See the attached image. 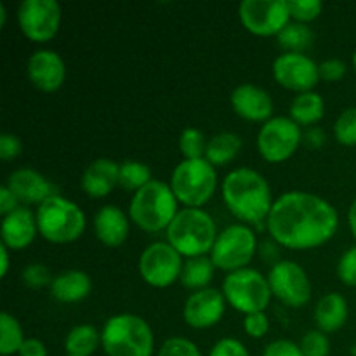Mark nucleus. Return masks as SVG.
I'll return each mask as SVG.
<instances>
[{
  "label": "nucleus",
  "mask_w": 356,
  "mask_h": 356,
  "mask_svg": "<svg viewBox=\"0 0 356 356\" xmlns=\"http://www.w3.org/2000/svg\"><path fill=\"white\" fill-rule=\"evenodd\" d=\"M271 240L291 250H312L325 245L339 229V214L316 193L292 190L275 200L266 219Z\"/></svg>",
  "instance_id": "nucleus-1"
},
{
  "label": "nucleus",
  "mask_w": 356,
  "mask_h": 356,
  "mask_svg": "<svg viewBox=\"0 0 356 356\" xmlns=\"http://www.w3.org/2000/svg\"><path fill=\"white\" fill-rule=\"evenodd\" d=\"M221 193L226 209L249 226L266 222L275 204L268 179L250 167L229 170L222 179Z\"/></svg>",
  "instance_id": "nucleus-2"
},
{
  "label": "nucleus",
  "mask_w": 356,
  "mask_h": 356,
  "mask_svg": "<svg viewBox=\"0 0 356 356\" xmlns=\"http://www.w3.org/2000/svg\"><path fill=\"white\" fill-rule=\"evenodd\" d=\"M179 212V202L169 183L160 179L149 181L136 191L129 204V218L146 233L163 232Z\"/></svg>",
  "instance_id": "nucleus-3"
},
{
  "label": "nucleus",
  "mask_w": 356,
  "mask_h": 356,
  "mask_svg": "<svg viewBox=\"0 0 356 356\" xmlns=\"http://www.w3.org/2000/svg\"><path fill=\"white\" fill-rule=\"evenodd\" d=\"M101 348L106 356H153L155 336L143 316L118 313L101 329Z\"/></svg>",
  "instance_id": "nucleus-4"
},
{
  "label": "nucleus",
  "mask_w": 356,
  "mask_h": 356,
  "mask_svg": "<svg viewBox=\"0 0 356 356\" xmlns=\"http://www.w3.org/2000/svg\"><path fill=\"white\" fill-rule=\"evenodd\" d=\"M214 218L204 209H179L167 228V242L183 257L209 256L218 238Z\"/></svg>",
  "instance_id": "nucleus-5"
},
{
  "label": "nucleus",
  "mask_w": 356,
  "mask_h": 356,
  "mask_svg": "<svg viewBox=\"0 0 356 356\" xmlns=\"http://www.w3.org/2000/svg\"><path fill=\"white\" fill-rule=\"evenodd\" d=\"M38 235L51 243H72L83 235L87 226L86 214L73 200L54 195L35 211Z\"/></svg>",
  "instance_id": "nucleus-6"
},
{
  "label": "nucleus",
  "mask_w": 356,
  "mask_h": 356,
  "mask_svg": "<svg viewBox=\"0 0 356 356\" xmlns=\"http://www.w3.org/2000/svg\"><path fill=\"white\" fill-rule=\"evenodd\" d=\"M169 184L181 205L202 209L218 190V170L207 159H184L174 167Z\"/></svg>",
  "instance_id": "nucleus-7"
},
{
  "label": "nucleus",
  "mask_w": 356,
  "mask_h": 356,
  "mask_svg": "<svg viewBox=\"0 0 356 356\" xmlns=\"http://www.w3.org/2000/svg\"><path fill=\"white\" fill-rule=\"evenodd\" d=\"M221 292L228 306L243 313V316L264 312L273 298L268 277L250 266L226 273Z\"/></svg>",
  "instance_id": "nucleus-8"
},
{
  "label": "nucleus",
  "mask_w": 356,
  "mask_h": 356,
  "mask_svg": "<svg viewBox=\"0 0 356 356\" xmlns=\"http://www.w3.org/2000/svg\"><path fill=\"white\" fill-rule=\"evenodd\" d=\"M257 249H259V243H257V235L252 226L235 222L218 233V238L209 257L214 263L216 270L233 273V271L249 268L250 261L257 254Z\"/></svg>",
  "instance_id": "nucleus-9"
},
{
  "label": "nucleus",
  "mask_w": 356,
  "mask_h": 356,
  "mask_svg": "<svg viewBox=\"0 0 356 356\" xmlns=\"http://www.w3.org/2000/svg\"><path fill=\"white\" fill-rule=\"evenodd\" d=\"M301 125L291 117H273L261 125L256 138L261 159L270 163H280L291 159L302 145Z\"/></svg>",
  "instance_id": "nucleus-10"
},
{
  "label": "nucleus",
  "mask_w": 356,
  "mask_h": 356,
  "mask_svg": "<svg viewBox=\"0 0 356 356\" xmlns=\"http://www.w3.org/2000/svg\"><path fill=\"white\" fill-rule=\"evenodd\" d=\"M183 256L169 242H153L139 256L138 270L143 280L155 289L176 284L183 271Z\"/></svg>",
  "instance_id": "nucleus-11"
},
{
  "label": "nucleus",
  "mask_w": 356,
  "mask_h": 356,
  "mask_svg": "<svg viewBox=\"0 0 356 356\" xmlns=\"http://www.w3.org/2000/svg\"><path fill=\"white\" fill-rule=\"evenodd\" d=\"M268 282L273 298L289 308L299 309L312 299V282L301 264L291 259H280L268 271Z\"/></svg>",
  "instance_id": "nucleus-12"
},
{
  "label": "nucleus",
  "mask_w": 356,
  "mask_h": 356,
  "mask_svg": "<svg viewBox=\"0 0 356 356\" xmlns=\"http://www.w3.org/2000/svg\"><path fill=\"white\" fill-rule=\"evenodd\" d=\"M238 16L243 28L257 37H277L292 21L289 0H243Z\"/></svg>",
  "instance_id": "nucleus-13"
},
{
  "label": "nucleus",
  "mask_w": 356,
  "mask_h": 356,
  "mask_svg": "<svg viewBox=\"0 0 356 356\" xmlns=\"http://www.w3.org/2000/svg\"><path fill=\"white\" fill-rule=\"evenodd\" d=\"M21 33L31 42H49L61 26V6L56 0H23L17 7Z\"/></svg>",
  "instance_id": "nucleus-14"
},
{
  "label": "nucleus",
  "mask_w": 356,
  "mask_h": 356,
  "mask_svg": "<svg viewBox=\"0 0 356 356\" xmlns=\"http://www.w3.org/2000/svg\"><path fill=\"white\" fill-rule=\"evenodd\" d=\"M271 73L278 86L298 94L315 90L322 80L318 65L302 52H282L275 58Z\"/></svg>",
  "instance_id": "nucleus-15"
},
{
  "label": "nucleus",
  "mask_w": 356,
  "mask_h": 356,
  "mask_svg": "<svg viewBox=\"0 0 356 356\" xmlns=\"http://www.w3.org/2000/svg\"><path fill=\"white\" fill-rule=\"evenodd\" d=\"M226 306L228 302L221 291L214 287L202 289L188 296L183 306V318L191 329H211L221 322L226 313Z\"/></svg>",
  "instance_id": "nucleus-16"
},
{
  "label": "nucleus",
  "mask_w": 356,
  "mask_h": 356,
  "mask_svg": "<svg viewBox=\"0 0 356 356\" xmlns=\"http://www.w3.org/2000/svg\"><path fill=\"white\" fill-rule=\"evenodd\" d=\"M229 104L233 111L247 122L264 124L273 118V97L266 89L256 83L245 82L236 86L229 94Z\"/></svg>",
  "instance_id": "nucleus-17"
},
{
  "label": "nucleus",
  "mask_w": 356,
  "mask_h": 356,
  "mask_svg": "<svg viewBox=\"0 0 356 356\" xmlns=\"http://www.w3.org/2000/svg\"><path fill=\"white\" fill-rule=\"evenodd\" d=\"M26 73L30 82L42 92H56L66 79V65L52 49H38L28 58Z\"/></svg>",
  "instance_id": "nucleus-18"
},
{
  "label": "nucleus",
  "mask_w": 356,
  "mask_h": 356,
  "mask_svg": "<svg viewBox=\"0 0 356 356\" xmlns=\"http://www.w3.org/2000/svg\"><path fill=\"white\" fill-rule=\"evenodd\" d=\"M6 186L14 193V197L19 200L21 205H40L44 204L47 198L54 197L56 186L38 170L30 169V167H23V169H16L14 172L9 174L7 177Z\"/></svg>",
  "instance_id": "nucleus-19"
},
{
  "label": "nucleus",
  "mask_w": 356,
  "mask_h": 356,
  "mask_svg": "<svg viewBox=\"0 0 356 356\" xmlns=\"http://www.w3.org/2000/svg\"><path fill=\"white\" fill-rule=\"evenodd\" d=\"M37 235V216L24 205L2 218L0 236H2V245H6L9 250L26 249L33 243Z\"/></svg>",
  "instance_id": "nucleus-20"
},
{
  "label": "nucleus",
  "mask_w": 356,
  "mask_h": 356,
  "mask_svg": "<svg viewBox=\"0 0 356 356\" xmlns=\"http://www.w3.org/2000/svg\"><path fill=\"white\" fill-rule=\"evenodd\" d=\"M92 228L103 245L120 247L129 236L131 218L117 205H104L94 214Z\"/></svg>",
  "instance_id": "nucleus-21"
},
{
  "label": "nucleus",
  "mask_w": 356,
  "mask_h": 356,
  "mask_svg": "<svg viewBox=\"0 0 356 356\" xmlns=\"http://www.w3.org/2000/svg\"><path fill=\"white\" fill-rule=\"evenodd\" d=\"M120 163L111 159H96L90 162L80 177V186L90 198H104L118 186Z\"/></svg>",
  "instance_id": "nucleus-22"
},
{
  "label": "nucleus",
  "mask_w": 356,
  "mask_h": 356,
  "mask_svg": "<svg viewBox=\"0 0 356 356\" xmlns=\"http://www.w3.org/2000/svg\"><path fill=\"white\" fill-rule=\"evenodd\" d=\"M92 291V280L86 271L80 270H66L56 275L52 278V284L49 287L52 299L63 305H75L89 298Z\"/></svg>",
  "instance_id": "nucleus-23"
},
{
  "label": "nucleus",
  "mask_w": 356,
  "mask_h": 356,
  "mask_svg": "<svg viewBox=\"0 0 356 356\" xmlns=\"http://www.w3.org/2000/svg\"><path fill=\"white\" fill-rule=\"evenodd\" d=\"M350 316V306L346 298L339 292H329L322 296L313 309V320L316 329L325 334L337 332L343 329Z\"/></svg>",
  "instance_id": "nucleus-24"
},
{
  "label": "nucleus",
  "mask_w": 356,
  "mask_h": 356,
  "mask_svg": "<svg viewBox=\"0 0 356 356\" xmlns=\"http://www.w3.org/2000/svg\"><path fill=\"white\" fill-rule=\"evenodd\" d=\"M323 115H325V103L315 90L298 94L289 108V117L301 127H315Z\"/></svg>",
  "instance_id": "nucleus-25"
},
{
  "label": "nucleus",
  "mask_w": 356,
  "mask_h": 356,
  "mask_svg": "<svg viewBox=\"0 0 356 356\" xmlns=\"http://www.w3.org/2000/svg\"><path fill=\"white\" fill-rule=\"evenodd\" d=\"M242 138L235 132H218V134L209 139L205 159L214 167L228 165L229 162H233L238 156V153L242 152Z\"/></svg>",
  "instance_id": "nucleus-26"
},
{
  "label": "nucleus",
  "mask_w": 356,
  "mask_h": 356,
  "mask_svg": "<svg viewBox=\"0 0 356 356\" xmlns=\"http://www.w3.org/2000/svg\"><path fill=\"white\" fill-rule=\"evenodd\" d=\"M101 346V330L94 325H75L65 337V351L68 356H90Z\"/></svg>",
  "instance_id": "nucleus-27"
},
{
  "label": "nucleus",
  "mask_w": 356,
  "mask_h": 356,
  "mask_svg": "<svg viewBox=\"0 0 356 356\" xmlns=\"http://www.w3.org/2000/svg\"><path fill=\"white\" fill-rule=\"evenodd\" d=\"M214 271L216 266L209 256L190 257V259L184 261L179 280L183 284V287L197 292L209 287V284L214 278Z\"/></svg>",
  "instance_id": "nucleus-28"
},
{
  "label": "nucleus",
  "mask_w": 356,
  "mask_h": 356,
  "mask_svg": "<svg viewBox=\"0 0 356 356\" xmlns=\"http://www.w3.org/2000/svg\"><path fill=\"white\" fill-rule=\"evenodd\" d=\"M315 40V33L312 28L305 23L291 21L280 33L277 35L278 47L284 49V52H302L306 54V49L312 47Z\"/></svg>",
  "instance_id": "nucleus-29"
},
{
  "label": "nucleus",
  "mask_w": 356,
  "mask_h": 356,
  "mask_svg": "<svg viewBox=\"0 0 356 356\" xmlns=\"http://www.w3.org/2000/svg\"><path fill=\"white\" fill-rule=\"evenodd\" d=\"M24 339L26 337H24L19 320L7 312L0 313V355H17Z\"/></svg>",
  "instance_id": "nucleus-30"
},
{
  "label": "nucleus",
  "mask_w": 356,
  "mask_h": 356,
  "mask_svg": "<svg viewBox=\"0 0 356 356\" xmlns=\"http://www.w3.org/2000/svg\"><path fill=\"white\" fill-rule=\"evenodd\" d=\"M153 181L152 169L139 160H125L120 163L118 170V186L136 193L143 186Z\"/></svg>",
  "instance_id": "nucleus-31"
},
{
  "label": "nucleus",
  "mask_w": 356,
  "mask_h": 356,
  "mask_svg": "<svg viewBox=\"0 0 356 356\" xmlns=\"http://www.w3.org/2000/svg\"><path fill=\"white\" fill-rule=\"evenodd\" d=\"M179 152L186 160L193 159H205V152H207L209 139L202 131L195 127H186L179 134Z\"/></svg>",
  "instance_id": "nucleus-32"
},
{
  "label": "nucleus",
  "mask_w": 356,
  "mask_h": 356,
  "mask_svg": "<svg viewBox=\"0 0 356 356\" xmlns=\"http://www.w3.org/2000/svg\"><path fill=\"white\" fill-rule=\"evenodd\" d=\"M334 136L339 145L356 146V106L341 111L334 122Z\"/></svg>",
  "instance_id": "nucleus-33"
},
{
  "label": "nucleus",
  "mask_w": 356,
  "mask_h": 356,
  "mask_svg": "<svg viewBox=\"0 0 356 356\" xmlns=\"http://www.w3.org/2000/svg\"><path fill=\"white\" fill-rule=\"evenodd\" d=\"M292 21L298 23H312L322 14L323 3L320 0H289Z\"/></svg>",
  "instance_id": "nucleus-34"
},
{
  "label": "nucleus",
  "mask_w": 356,
  "mask_h": 356,
  "mask_svg": "<svg viewBox=\"0 0 356 356\" xmlns=\"http://www.w3.org/2000/svg\"><path fill=\"white\" fill-rule=\"evenodd\" d=\"M299 346H301V351L305 356H329L330 353L329 337H327L325 332L318 329L308 330L302 336Z\"/></svg>",
  "instance_id": "nucleus-35"
},
{
  "label": "nucleus",
  "mask_w": 356,
  "mask_h": 356,
  "mask_svg": "<svg viewBox=\"0 0 356 356\" xmlns=\"http://www.w3.org/2000/svg\"><path fill=\"white\" fill-rule=\"evenodd\" d=\"M156 356H202L197 344L191 339L181 336H172L162 343Z\"/></svg>",
  "instance_id": "nucleus-36"
},
{
  "label": "nucleus",
  "mask_w": 356,
  "mask_h": 356,
  "mask_svg": "<svg viewBox=\"0 0 356 356\" xmlns=\"http://www.w3.org/2000/svg\"><path fill=\"white\" fill-rule=\"evenodd\" d=\"M52 278L54 277L51 275L49 268L42 263H31L24 266L23 271H21V280L30 289L51 287Z\"/></svg>",
  "instance_id": "nucleus-37"
},
{
  "label": "nucleus",
  "mask_w": 356,
  "mask_h": 356,
  "mask_svg": "<svg viewBox=\"0 0 356 356\" xmlns=\"http://www.w3.org/2000/svg\"><path fill=\"white\" fill-rule=\"evenodd\" d=\"M337 277L348 287H356V245L350 247L337 261Z\"/></svg>",
  "instance_id": "nucleus-38"
},
{
  "label": "nucleus",
  "mask_w": 356,
  "mask_h": 356,
  "mask_svg": "<svg viewBox=\"0 0 356 356\" xmlns=\"http://www.w3.org/2000/svg\"><path fill=\"white\" fill-rule=\"evenodd\" d=\"M270 330V318L266 313H250V315L243 316V332L252 339H261L264 337Z\"/></svg>",
  "instance_id": "nucleus-39"
},
{
  "label": "nucleus",
  "mask_w": 356,
  "mask_h": 356,
  "mask_svg": "<svg viewBox=\"0 0 356 356\" xmlns=\"http://www.w3.org/2000/svg\"><path fill=\"white\" fill-rule=\"evenodd\" d=\"M209 356H250V353L242 341L235 337H222L212 346Z\"/></svg>",
  "instance_id": "nucleus-40"
},
{
  "label": "nucleus",
  "mask_w": 356,
  "mask_h": 356,
  "mask_svg": "<svg viewBox=\"0 0 356 356\" xmlns=\"http://www.w3.org/2000/svg\"><path fill=\"white\" fill-rule=\"evenodd\" d=\"M320 68V79L325 82H339L344 79L348 72V66L343 59L339 58H329L318 65Z\"/></svg>",
  "instance_id": "nucleus-41"
},
{
  "label": "nucleus",
  "mask_w": 356,
  "mask_h": 356,
  "mask_svg": "<svg viewBox=\"0 0 356 356\" xmlns=\"http://www.w3.org/2000/svg\"><path fill=\"white\" fill-rule=\"evenodd\" d=\"M21 152H23V143L16 134H10V132L0 134V159L3 162H10V160L17 159Z\"/></svg>",
  "instance_id": "nucleus-42"
},
{
  "label": "nucleus",
  "mask_w": 356,
  "mask_h": 356,
  "mask_svg": "<svg viewBox=\"0 0 356 356\" xmlns=\"http://www.w3.org/2000/svg\"><path fill=\"white\" fill-rule=\"evenodd\" d=\"M263 356H305L301 351V346L294 341L289 339H277L271 341L264 348Z\"/></svg>",
  "instance_id": "nucleus-43"
},
{
  "label": "nucleus",
  "mask_w": 356,
  "mask_h": 356,
  "mask_svg": "<svg viewBox=\"0 0 356 356\" xmlns=\"http://www.w3.org/2000/svg\"><path fill=\"white\" fill-rule=\"evenodd\" d=\"M19 356H47V346L37 337H26L21 346Z\"/></svg>",
  "instance_id": "nucleus-44"
},
{
  "label": "nucleus",
  "mask_w": 356,
  "mask_h": 356,
  "mask_svg": "<svg viewBox=\"0 0 356 356\" xmlns=\"http://www.w3.org/2000/svg\"><path fill=\"white\" fill-rule=\"evenodd\" d=\"M17 207H21L19 200H17V198L14 197L13 191L3 184V186L0 188V214H2V218L3 216L10 214L13 211H16Z\"/></svg>",
  "instance_id": "nucleus-45"
},
{
  "label": "nucleus",
  "mask_w": 356,
  "mask_h": 356,
  "mask_svg": "<svg viewBox=\"0 0 356 356\" xmlns=\"http://www.w3.org/2000/svg\"><path fill=\"white\" fill-rule=\"evenodd\" d=\"M327 136L322 129L318 127H309L308 131L302 134V145L308 146L309 149H318L325 145Z\"/></svg>",
  "instance_id": "nucleus-46"
},
{
  "label": "nucleus",
  "mask_w": 356,
  "mask_h": 356,
  "mask_svg": "<svg viewBox=\"0 0 356 356\" xmlns=\"http://www.w3.org/2000/svg\"><path fill=\"white\" fill-rule=\"evenodd\" d=\"M257 254H259L261 257H263L264 261H268V263H271V266H273L275 263H278V243L277 242H263L259 243V249H257Z\"/></svg>",
  "instance_id": "nucleus-47"
},
{
  "label": "nucleus",
  "mask_w": 356,
  "mask_h": 356,
  "mask_svg": "<svg viewBox=\"0 0 356 356\" xmlns=\"http://www.w3.org/2000/svg\"><path fill=\"white\" fill-rule=\"evenodd\" d=\"M9 252L10 250L7 249L6 245H2V243H0V277L2 278H6L7 271H9V263H10Z\"/></svg>",
  "instance_id": "nucleus-48"
},
{
  "label": "nucleus",
  "mask_w": 356,
  "mask_h": 356,
  "mask_svg": "<svg viewBox=\"0 0 356 356\" xmlns=\"http://www.w3.org/2000/svg\"><path fill=\"white\" fill-rule=\"evenodd\" d=\"M348 226H350L351 235L356 240V198L353 200V204L350 205V209H348Z\"/></svg>",
  "instance_id": "nucleus-49"
},
{
  "label": "nucleus",
  "mask_w": 356,
  "mask_h": 356,
  "mask_svg": "<svg viewBox=\"0 0 356 356\" xmlns=\"http://www.w3.org/2000/svg\"><path fill=\"white\" fill-rule=\"evenodd\" d=\"M6 21H7V9H6V3L0 2V26H6Z\"/></svg>",
  "instance_id": "nucleus-50"
},
{
  "label": "nucleus",
  "mask_w": 356,
  "mask_h": 356,
  "mask_svg": "<svg viewBox=\"0 0 356 356\" xmlns=\"http://www.w3.org/2000/svg\"><path fill=\"white\" fill-rule=\"evenodd\" d=\"M350 355H351V356H356V343L353 344V346L350 348Z\"/></svg>",
  "instance_id": "nucleus-51"
},
{
  "label": "nucleus",
  "mask_w": 356,
  "mask_h": 356,
  "mask_svg": "<svg viewBox=\"0 0 356 356\" xmlns=\"http://www.w3.org/2000/svg\"><path fill=\"white\" fill-rule=\"evenodd\" d=\"M353 68H355V72H356V51L353 52Z\"/></svg>",
  "instance_id": "nucleus-52"
},
{
  "label": "nucleus",
  "mask_w": 356,
  "mask_h": 356,
  "mask_svg": "<svg viewBox=\"0 0 356 356\" xmlns=\"http://www.w3.org/2000/svg\"><path fill=\"white\" fill-rule=\"evenodd\" d=\"M66 356H68V355H66Z\"/></svg>",
  "instance_id": "nucleus-53"
}]
</instances>
